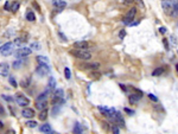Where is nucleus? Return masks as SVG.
Listing matches in <instances>:
<instances>
[{
  "instance_id": "1",
  "label": "nucleus",
  "mask_w": 178,
  "mask_h": 134,
  "mask_svg": "<svg viewBox=\"0 0 178 134\" xmlns=\"http://www.w3.org/2000/svg\"><path fill=\"white\" fill-rule=\"evenodd\" d=\"M71 55H74L76 58L78 59H83V61H89L92 58V53L88 52L86 50H78V49H75V50H71L70 51Z\"/></svg>"
},
{
  "instance_id": "2",
  "label": "nucleus",
  "mask_w": 178,
  "mask_h": 134,
  "mask_svg": "<svg viewBox=\"0 0 178 134\" xmlns=\"http://www.w3.org/2000/svg\"><path fill=\"white\" fill-rule=\"evenodd\" d=\"M13 50H14V43L12 42H7L0 46V53L3 56H10L13 52Z\"/></svg>"
},
{
  "instance_id": "3",
  "label": "nucleus",
  "mask_w": 178,
  "mask_h": 134,
  "mask_svg": "<svg viewBox=\"0 0 178 134\" xmlns=\"http://www.w3.org/2000/svg\"><path fill=\"white\" fill-rule=\"evenodd\" d=\"M32 50H31V47H26V46H23V47H19L18 50L15 51V58L17 59H24V57L29 56L31 55Z\"/></svg>"
},
{
  "instance_id": "4",
  "label": "nucleus",
  "mask_w": 178,
  "mask_h": 134,
  "mask_svg": "<svg viewBox=\"0 0 178 134\" xmlns=\"http://www.w3.org/2000/svg\"><path fill=\"white\" fill-rule=\"evenodd\" d=\"M15 102L18 103L19 106L26 107V106H29L30 100H29V99L25 96V95H23L22 93H17V94H15Z\"/></svg>"
},
{
  "instance_id": "5",
  "label": "nucleus",
  "mask_w": 178,
  "mask_h": 134,
  "mask_svg": "<svg viewBox=\"0 0 178 134\" xmlns=\"http://www.w3.org/2000/svg\"><path fill=\"white\" fill-rule=\"evenodd\" d=\"M50 66L49 64H38V66L36 68V74L39 76H45L48 74H50Z\"/></svg>"
},
{
  "instance_id": "6",
  "label": "nucleus",
  "mask_w": 178,
  "mask_h": 134,
  "mask_svg": "<svg viewBox=\"0 0 178 134\" xmlns=\"http://www.w3.org/2000/svg\"><path fill=\"white\" fill-rule=\"evenodd\" d=\"M135 14H137V8H135V7H132V8L126 13V16H125V18H123V23L131 25V23H132V20L134 19Z\"/></svg>"
},
{
  "instance_id": "7",
  "label": "nucleus",
  "mask_w": 178,
  "mask_h": 134,
  "mask_svg": "<svg viewBox=\"0 0 178 134\" xmlns=\"http://www.w3.org/2000/svg\"><path fill=\"white\" fill-rule=\"evenodd\" d=\"M74 46L76 47V49H78V50H86L87 51V49L90 46V44H89L88 42H86V41H81V42H76V43H74Z\"/></svg>"
},
{
  "instance_id": "8",
  "label": "nucleus",
  "mask_w": 178,
  "mask_h": 134,
  "mask_svg": "<svg viewBox=\"0 0 178 134\" xmlns=\"http://www.w3.org/2000/svg\"><path fill=\"white\" fill-rule=\"evenodd\" d=\"M8 71H10L8 64L5 63V62L0 63V75H1V76H7V75H8Z\"/></svg>"
},
{
  "instance_id": "9",
  "label": "nucleus",
  "mask_w": 178,
  "mask_h": 134,
  "mask_svg": "<svg viewBox=\"0 0 178 134\" xmlns=\"http://www.w3.org/2000/svg\"><path fill=\"white\" fill-rule=\"evenodd\" d=\"M22 115L24 116V118H28V119H31V118H33L34 116V110L33 109H31V108H24L22 110Z\"/></svg>"
},
{
  "instance_id": "10",
  "label": "nucleus",
  "mask_w": 178,
  "mask_h": 134,
  "mask_svg": "<svg viewBox=\"0 0 178 134\" xmlns=\"http://www.w3.org/2000/svg\"><path fill=\"white\" fill-rule=\"evenodd\" d=\"M64 96V91L62 89H55L54 90V101H58Z\"/></svg>"
},
{
  "instance_id": "11",
  "label": "nucleus",
  "mask_w": 178,
  "mask_h": 134,
  "mask_svg": "<svg viewBox=\"0 0 178 134\" xmlns=\"http://www.w3.org/2000/svg\"><path fill=\"white\" fill-rule=\"evenodd\" d=\"M100 68V64L96 62H93V63H88V64H84L82 65V69H93V70H97Z\"/></svg>"
},
{
  "instance_id": "12",
  "label": "nucleus",
  "mask_w": 178,
  "mask_h": 134,
  "mask_svg": "<svg viewBox=\"0 0 178 134\" xmlns=\"http://www.w3.org/2000/svg\"><path fill=\"white\" fill-rule=\"evenodd\" d=\"M52 4H54V6L55 7L58 8V11H61L62 8H64V7L67 6V3L63 1V0H56V1H52Z\"/></svg>"
},
{
  "instance_id": "13",
  "label": "nucleus",
  "mask_w": 178,
  "mask_h": 134,
  "mask_svg": "<svg viewBox=\"0 0 178 134\" xmlns=\"http://www.w3.org/2000/svg\"><path fill=\"white\" fill-rule=\"evenodd\" d=\"M46 106H48V102L46 101H36V108L39 109L40 112L46 109Z\"/></svg>"
},
{
  "instance_id": "14",
  "label": "nucleus",
  "mask_w": 178,
  "mask_h": 134,
  "mask_svg": "<svg viewBox=\"0 0 178 134\" xmlns=\"http://www.w3.org/2000/svg\"><path fill=\"white\" fill-rule=\"evenodd\" d=\"M40 132H43V133H45V134H49L50 132H52V129H51V126L49 125V123H45V125H42L40 126Z\"/></svg>"
},
{
  "instance_id": "15",
  "label": "nucleus",
  "mask_w": 178,
  "mask_h": 134,
  "mask_svg": "<svg viewBox=\"0 0 178 134\" xmlns=\"http://www.w3.org/2000/svg\"><path fill=\"white\" fill-rule=\"evenodd\" d=\"M25 18H26V20H29V22H34V20H36V14H34L32 11H28L26 14H25Z\"/></svg>"
},
{
  "instance_id": "16",
  "label": "nucleus",
  "mask_w": 178,
  "mask_h": 134,
  "mask_svg": "<svg viewBox=\"0 0 178 134\" xmlns=\"http://www.w3.org/2000/svg\"><path fill=\"white\" fill-rule=\"evenodd\" d=\"M24 63H25V59H17V61H14V62H13V68H14V69L22 68Z\"/></svg>"
},
{
  "instance_id": "17",
  "label": "nucleus",
  "mask_w": 178,
  "mask_h": 134,
  "mask_svg": "<svg viewBox=\"0 0 178 134\" xmlns=\"http://www.w3.org/2000/svg\"><path fill=\"white\" fill-rule=\"evenodd\" d=\"M49 89L46 91H44V93H42V94H39L37 96V99H36V101H46V96H48V94H49Z\"/></svg>"
},
{
  "instance_id": "18",
  "label": "nucleus",
  "mask_w": 178,
  "mask_h": 134,
  "mask_svg": "<svg viewBox=\"0 0 178 134\" xmlns=\"http://www.w3.org/2000/svg\"><path fill=\"white\" fill-rule=\"evenodd\" d=\"M48 87H49V90H55L56 80H55L54 77H50V78H49V84H48Z\"/></svg>"
},
{
  "instance_id": "19",
  "label": "nucleus",
  "mask_w": 178,
  "mask_h": 134,
  "mask_svg": "<svg viewBox=\"0 0 178 134\" xmlns=\"http://www.w3.org/2000/svg\"><path fill=\"white\" fill-rule=\"evenodd\" d=\"M141 99V94H132V95H129V101L131 102H137Z\"/></svg>"
},
{
  "instance_id": "20",
  "label": "nucleus",
  "mask_w": 178,
  "mask_h": 134,
  "mask_svg": "<svg viewBox=\"0 0 178 134\" xmlns=\"http://www.w3.org/2000/svg\"><path fill=\"white\" fill-rule=\"evenodd\" d=\"M61 104H62V101H57V102H56V104L54 106V108H52V113H54V115H56V114L58 113L59 108L62 107Z\"/></svg>"
},
{
  "instance_id": "21",
  "label": "nucleus",
  "mask_w": 178,
  "mask_h": 134,
  "mask_svg": "<svg viewBox=\"0 0 178 134\" xmlns=\"http://www.w3.org/2000/svg\"><path fill=\"white\" fill-rule=\"evenodd\" d=\"M37 62L39 63V64H48V63H49V59H48V57L38 56L37 57Z\"/></svg>"
},
{
  "instance_id": "22",
  "label": "nucleus",
  "mask_w": 178,
  "mask_h": 134,
  "mask_svg": "<svg viewBox=\"0 0 178 134\" xmlns=\"http://www.w3.org/2000/svg\"><path fill=\"white\" fill-rule=\"evenodd\" d=\"M83 131V128L81 127L80 123H75V127H74V134H81Z\"/></svg>"
},
{
  "instance_id": "23",
  "label": "nucleus",
  "mask_w": 178,
  "mask_h": 134,
  "mask_svg": "<svg viewBox=\"0 0 178 134\" xmlns=\"http://www.w3.org/2000/svg\"><path fill=\"white\" fill-rule=\"evenodd\" d=\"M46 118H48V109H44V110H42V112L39 113V120L44 121Z\"/></svg>"
},
{
  "instance_id": "24",
  "label": "nucleus",
  "mask_w": 178,
  "mask_h": 134,
  "mask_svg": "<svg viewBox=\"0 0 178 134\" xmlns=\"http://www.w3.org/2000/svg\"><path fill=\"white\" fill-rule=\"evenodd\" d=\"M19 6H20V4L19 3H12V6H11V9H10V11H11V12H17V9L19 8Z\"/></svg>"
},
{
  "instance_id": "25",
  "label": "nucleus",
  "mask_w": 178,
  "mask_h": 134,
  "mask_svg": "<svg viewBox=\"0 0 178 134\" xmlns=\"http://www.w3.org/2000/svg\"><path fill=\"white\" fill-rule=\"evenodd\" d=\"M164 72V68H157L153 72H152V75L153 76H158V75H162Z\"/></svg>"
},
{
  "instance_id": "26",
  "label": "nucleus",
  "mask_w": 178,
  "mask_h": 134,
  "mask_svg": "<svg viewBox=\"0 0 178 134\" xmlns=\"http://www.w3.org/2000/svg\"><path fill=\"white\" fill-rule=\"evenodd\" d=\"M40 50V44L38 43V42H34V43L31 44V50Z\"/></svg>"
},
{
  "instance_id": "27",
  "label": "nucleus",
  "mask_w": 178,
  "mask_h": 134,
  "mask_svg": "<svg viewBox=\"0 0 178 134\" xmlns=\"http://www.w3.org/2000/svg\"><path fill=\"white\" fill-rule=\"evenodd\" d=\"M64 75H65V78H67V80H70L71 72H70V69L69 68H64Z\"/></svg>"
},
{
  "instance_id": "28",
  "label": "nucleus",
  "mask_w": 178,
  "mask_h": 134,
  "mask_svg": "<svg viewBox=\"0 0 178 134\" xmlns=\"http://www.w3.org/2000/svg\"><path fill=\"white\" fill-rule=\"evenodd\" d=\"M26 126H28L29 128H34V127H37V122L36 121H26Z\"/></svg>"
},
{
  "instance_id": "29",
  "label": "nucleus",
  "mask_w": 178,
  "mask_h": 134,
  "mask_svg": "<svg viewBox=\"0 0 178 134\" xmlns=\"http://www.w3.org/2000/svg\"><path fill=\"white\" fill-rule=\"evenodd\" d=\"M100 77H101V74L100 72H92L90 74V78H93V80H99Z\"/></svg>"
},
{
  "instance_id": "30",
  "label": "nucleus",
  "mask_w": 178,
  "mask_h": 134,
  "mask_svg": "<svg viewBox=\"0 0 178 134\" xmlns=\"http://www.w3.org/2000/svg\"><path fill=\"white\" fill-rule=\"evenodd\" d=\"M12 3L13 1H6L5 5H4V8L7 9V11H10V9H11V6H12Z\"/></svg>"
},
{
  "instance_id": "31",
  "label": "nucleus",
  "mask_w": 178,
  "mask_h": 134,
  "mask_svg": "<svg viewBox=\"0 0 178 134\" xmlns=\"http://www.w3.org/2000/svg\"><path fill=\"white\" fill-rule=\"evenodd\" d=\"M112 132H113V134H120V131H119V127L115 125L112 126Z\"/></svg>"
},
{
  "instance_id": "32",
  "label": "nucleus",
  "mask_w": 178,
  "mask_h": 134,
  "mask_svg": "<svg viewBox=\"0 0 178 134\" xmlns=\"http://www.w3.org/2000/svg\"><path fill=\"white\" fill-rule=\"evenodd\" d=\"M24 42H25L24 38H17V39L14 41V44H15V45H20V44L24 43Z\"/></svg>"
},
{
  "instance_id": "33",
  "label": "nucleus",
  "mask_w": 178,
  "mask_h": 134,
  "mask_svg": "<svg viewBox=\"0 0 178 134\" xmlns=\"http://www.w3.org/2000/svg\"><path fill=\"white\" fill-rule=\"evenodd\" d=\"M8 81H10V83L12 84L13 87H17V82H15V80H14V77H13V76H11V77L8 78Z\"/></svg>"
},
{
  "instance_id": "34",
  "label": "nucleus",
  "mask_w": 178,
  "mask_h": 134,
  "mask_svg": "<svg viewBox=\"0 0 178 134\" xmlns=\"http://www.w3.org/2000/svg\"><path fill=\"white\" fill-rule=\"evenodd\" d=\"M1 96H3V99L4 100H6V101H8V102H12L13 101V99L11 96H8V95H1Z\"/></svg>"
},
{
  "instance_id": "35",
  "label": "nucleus",
  "mask_w": 178,
  "mask_h": 134,
  "mask_svg": "<svg viewBox=\"0 0 178 134\" xmlns=\"http://www.w3.org/2000/svg\"><path fill=\"white\" fill-rule=\"evenodd\" d=\"M147 96H148V97H150V99H151V100H152V101H153V102H157V101H158V99H157V97H156V96H154L153 94H148Z\"/></svg>"
},
{
  "instance_id": "36",
  "label": "nucleus",
  "mask_w": 178,
  "mask_h": 134,
  "mask_svg": "<svg viewBox=\"0 0 178 134\" xmlns=\"http://www.w3.org/2000/svg\"><path fill=\"white\" fill-rule=\"evenodd\" d=\"M0 115H1V116L5 115V110H4V108H3V106H1V104H0Z\"/></svg>"
},
{
  "instance_id": "37",
  "label": "nucleus",
  "mask_w": 178,
  "mask_h": 134,
  "mask_svg": "<svg viewBox=\"0 0 178 134\" xmlns=\"http://www.w3.org/2000/svg\"><path fill=\"white\" fill-rule=\"evenodd\" d=\"M102 126H103L104 131H108V123L107 122H102Z\"/></svg>"
},
{
  "instance_id": "38",
  "label": "nucleus",
  "mask_w": 178,
  "mask_h": 134,
  "mask_svg": "<svg viewBox=\"0 0 178 134\" xmlns=\"http://www.w3.org/2000/svg\"><path fill=\"white\" fill-rule=\"evenodd\" d=\"M119 36H120V38H123V37H125V36H126V32H125V31H123V30H122V31H121V32H120V33H119Z\"/></svg>"
},
{
  "instance_id": "39",
  "label": "nucleus",
  "mask_w": 178,
  "mask_h": 134,
  "mask_svg": "<svg viewBox=\"0 0 178 134\" xmlns=\"http://www.w3.org/2000/svg\"><path fill=\"white\" fill-rule=\"evenodd\" d=\"M125 112L128 113V114H134V112H133V110H131V109H128V108H125Z\"/></svg>"
},
{
  "instance_id": "40",
  "label": "nucleus",
  "mask_w": 178,
  "mask_h": 134,
  "mask_svg": "<svg viewBox=\"0 0 178 134\" xmlns=\"http://www.w3.org/2000/svg\"><path fill=\"white\" fill-rule=\"evenodd\" d=\"M164 45H165V47H166V50H169V44H167V41L166 39H164Z\"/></svg>"
},
{
  "instance_id": "41",
  "label": "nucleus",
  "mask_w": 178,
  "mask_h": 134,
  "mask_svg": "<svg viewBox=\"0 0 178 134\" xmlns=\"http://www.w3.org/2000/svg\"><path fill=\"white\" fill-rule=\"evenodd\" d=\"M120 87H121V89H122L123 91H127V88L125 87V85H123V84H120Z\"/></svg>"
},
{
  "instance_id": "42",
  "label": "nucleus",
  "mask_w": 178,
  "mask_h": 134,
  "mask_svg": "<svg viewBox=\"0 0 178 134\" xmlns=\"http://www.w3.org/2000/svg\"><path fill=\"white\" fill-rule=\"evenodd\" d=\"M159 30H160V32H162V33H165V32H166V28L165 27H160Z\"/></svg>"
},
{
  "instance_id": "43",
  "label": "nucleus",
  "mask_w": 178,
  "mask_h": 134,
  "mask_svg": "<svg viewBox=\"0 0 178 134\" xmlns=\"http://www.w3.org/2000/svg\"><path fill=\"white\" fill-rule=\"evenodd\" d=\"M6 134H15V132L14 131H13V129H10V131L8 132H7V133Z\"/></svg>"
},
{
  "instance_id": "44",
  "label": "nucleus",
  "mask_w": 178,
  "mask_h": 134,
  "mask_svg": "<svg viewBox=\"0 0 178 134\" xmlns=\"http://www.w3.org/2000/svg\"><path fill=\"white\" fill-rule=\"evenodd\" d=\"M3 126H4V123L1 121H0V129H1V128H3Z\"/></svg>"
},
{
  "instance_id": "45",
  "label": "nucleus",
  "mask_w": 178,
  "mask_h": 134,
  "mask_svg": "<svg viewBox=\"0 0 178 134\" xmlns=\"http://www.w3.org/2000/svg\"><path fill=\"white\" fill-rule=\"evenodd\" d=\"M49 134H59V133H57V132H50Z\"/></svg>"
},
{
  "instance_id": "46",
  "label": "nucleus",
  "mask_w": 178,
  "mask_h": 134,
  "mask_svg": "<svg viewBox=\"0 0 178 134\" xmlns=\"http://www.w3.org/2000/svg\"><path fill=\"white\" fill-rule=\"evenodd\" d=\"M176 70H177V71H178V63H177V64H176Z\"/></svg>"
}]
</instances>
